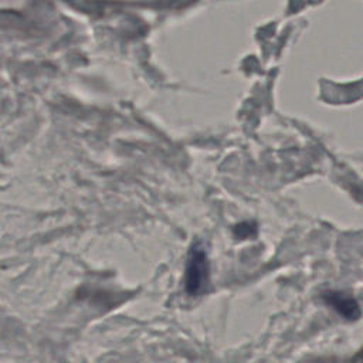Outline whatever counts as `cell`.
<instances>
[{
	"label": "cell",
	"instance_id": "1",
	"mask_svg": "<svg viewBox=\"0 0 363 363\" xmlns=\"http://www.w3.org/2000/svg\"><path fill=\"white\" fill-rule=\"evenodd\" d=\"M210 281V262L204 247L199 242L193 244L184 268V291L190 296L201 295Z\"/></svg>",
	"mask_w": 363,
	"mask_h": 363
},
{
	"label": "cell",
	"instance_id": "2",
	"mask_svg": "<svg viewBox=\"0 0 363 363\" xmlns=\"http://www.w3.org/2000/svg\"><path fill=\"white\" fill-rule=\"evenodd\" d=\"M323 301L333 308L340 316L347 320H354L360 316V308L354 298L339 291H326L322 294Z\"/></svg>",
	"mask_w": 363,
	"mask_h": 363
}]
</instances>
